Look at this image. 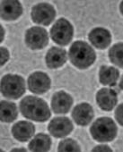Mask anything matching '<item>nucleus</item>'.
Segmentation results:
<instances>
[{
  "mask_svg": "<svg viewBox=\"0 0 123 152\" xmlns=\"http://www.w3.org/2000/svg\"><path fill=\"white\" fill-rule=\"evenodd\" d=\"M20 111L28 119L43 123L50 117V110L47 103L37 97L27 96L20 102Z\"/></svg>",
  "mask_w": 123,
  "mask_h": 152,
  "instance_id": "obj_1",
  "label": "nucleus"
},
{
  "mask_svg": "<svg viewBox=\"0 0 123 152\" xmlns=\"http://www.w3.org/2000/svg\"><path fill=\"white\" fill-rule=\"evenodd\" d=\"M68 57L73 65L79 69H86L91 66L96 58L93 48L85 41H76L69 48Z\"/></svg>",
  "mask_w": 123,
  "mask_h": 152,
  "instance_id": "obj_2",
  "label": "nucleus"
},
{
  "mask_svg": "<svg viewBox=\"0 0 123 152\" xmlns=\"http://www.w3.org/2000/svg\"><path fill=\"white\" fill-rule=\"evenodd\" d=\"M92 137L100 142H109L114 140L117 135V126L110 117L98 118L91 126Z\"/></svg>",
  "mask_w": 123,
  "mask_h": 152,
  "instance_id": "obj_3",
  "label": "nucleus"
},
{
  "mask_svg": "<svg viewBox=\"0 0 123 152\" xmlns=\"http://www.w3.org/2000/svg\"><path fill=\"white\" fill-rule=\"evenodd\" d=\"M1 92L3 96L11 99H17L25 92V83L23 77L15 74H7L1 80Z\"/></svg>",
  "mask_w": 123,
  "mask_h": 152,
  "instance_id": "obj_4",
  "label": "nucleus"
},
{
  "mask_svg": "<svg viewBox=\"0 0 123 152\" xmlns=\"http://www.w3.org/2000/svg\"><path fill=\"white\" fill-rule=\"evenodd\" d=\"M50 35L55 43L60 46H66L69 44L73 39L74 29L68 20L65 18H60L52 26Z\"/></svg>",
  "mask_w": 123,
  "mask_h": 152,
  "instance_id": "obj_5",
  "label": "nucleus"
},
{
  "mask_svg": "<svg viewBox=\"0 0 123 152\" xmlns=\"http://www.w3.org/2000/svg\"><path fill=\"white\" fill-rule=\"evenodd\" d=\"M25 43L31 49H42L49 43L47 31L37 26L30 28L25 33Z\"/></svg>",
  "mask_w": 123,
  "mask_h": 152,
  "instance_id": "obj_6",
  "label": "nucleus"
},
{
  "mask_svg": "<svg viewBox=\"0 0 123 152\" xmlns=\"http://www.w3.org/2000/svg\"><path fill=\"white\" fill-rule=\"evenodd\" d=\"M56 17L54 7L47 3H41L34 6L32 9V19L33 23L44 26L49 25Z\"/></svg>",
  "mask_w": 123,
  "mask_h": 152,
  "instance_id": "obj_7",
  "label": "nucleus"
},
{
  "mask_svg": "<svg viewBox=\"0 0 123 152\" xmlns=\"http://www.w3.org/2000/svg\"><path fill=\"white\" fill-rule=\"evenodd\" d=\"M51 81L49 75L42 72H35L28 78V88L35 94H43L50 89Z\"/></svg>",
  "mask_w": 123,
  "mask_h": 152,
  "instance_id": "obj_8",
  "label": "nucleus"
},
{
  "mask_svg": "<svg viewBox=\"0 0 123 152\" xmlns=\"http://www.w3.org/2000/svg\"><path fill=\"white\" fill-rule=\"evenodd\" d=\"M74 129L71 120L68 117H55L48 126L49 132L55 138H63L68 135Z\"/></svg>",
  "mask_w": 123,
  "mask_h": 152,
  "instance_id": "obj_9",
  "label": "nucleus"
},
{
  "mask_svg": "<svg viewBox=\"0 0 123 152\" xmlns=\"http://www.w3.org/2000/svg\"><path fill=\"white\" fill-rule=\"evenodd\" d=\"M72 104V97L65 91L56 92L51 99V108L55 114H67L70 110Z\"/></svg>",
  "mask_w": 123,
  "mask_h": 152,
  "instance_id": "obj_10",
  "label": "nucleus"
},
{
  "mask_svg": "<svg viewBox=\"0 0 123 152\" xmlns=\"http://www.w3.org/2000/svg\"><path fill=\"white\" fill-rule=\"evenodd\" d=\"M94 109L88 103H81L75 107L72 112L74 121L81 126H85L91 123L94 118Z\"/></svg>",
  "mask_w": 123,
  "mask_h": 152,
  "instance_id": "obj_11",
  "label": "nucleus"
},
{
  "mask_svg": "<svg viewBox=\"0 0 123 152\" xmlns=\"http://www.w3.org/2000/svg\"><path fill=\"white\" fill-rule=\"evenodd\" d=\"M23 14V7L16 0H5L1 2V18L5 21H13Z\"/></svg>",
  "mask_w": 123,
  "mask_h": 152,
  "instance_id": "obj_12",
  "label": "nucleus"
},
{
  "mask_svg": "<svg viewBox=\"0 0 123 152\" xmlns=\"http://www.w3.org/2000/svg\"><path fill=\"white\" fill-rule=\"evenodd\" d=\"M96 101L100 108L105 111H110L117 105V94L114 91L110 89L103 88L97 92Z\"/></svg>",
  "mask_w": 123,
  "mask_h": 152,
  "instance_id": "obj_13",
  "label": "nucleus"
},
{
  "mask_svg": "<svg viewBox=\"0 0 123 152\" xmlns=\"http://www.w3.org/2000/svg\"><path fill=\"white\" fill-rule=\"evenodd\" d=\"M90 42L99 49H105L111 42V36L108 30L104 28H95L89 33Z\"/></svg>",
  "mask_w": 123,
  "mask_h": 152,
  "instance_id": "obj_14",
  "label": "nucleus"
},
{
  "mask_svg": "<svg viewBox=\"0 0 123 152\" xmlns=\"http://www.w3.org/2000/svg\"><path fill=\"white\" fill-rule=\"evenodd\" d=\"M35 132L34 124L27 121H20L12 128L13 136L19 141L24 142L29 140Z\"/></svg>",
  "mask_w": 123,
  "mask_h": 152,
  "instance_id": "obj_15",
  "label": "nucleus"
},
{
  "mask_svg": "<svg viewBox=\"0 0 123 152\" xmlns=\"http://www.w3.org/2000/svg\"><path fill=\"white\" fill-rule=\"evenodd\" d=\"M46 64L49 68L56 69L62 66L67 61V52L65 49L53 47L46 55Z\"/></svg>",
  "mask_w": 123,
  "mask_h": 152,
  "instance_id": "obj_16",
  "label": "nucleus"
},
{
  "mask_svg": "<svg viewBox=\"0 0 123 152\" xmlns=\"http://www.w3.org/2000/svg\"><path fill=\"white\" fill-rule=\"evenodd\" d=\"M51 146L50 137L44 133H38L29 143V149L33 152H45Z\"/></svg>",
  "mask_w": 123,
  "mask_h": 152,
  "instance_id": "obj_17",
  "label": "nucleus"
},
{
  "mask_svg": "<svg viewBox=\"0 0 123 152\" xmlns=\"http://www.w3.org/2000/svg\"><path fill=\"white\" fill-rule=\"evenodd\" d=\"M119 72L113 66L102 65L100 68V72H99L100 82L103 85H109V86L115 85L117 80L119 79Z\"/></svg>",
  "mask_w": 123,
  "mask_h": 152,
  "instance_id": "obj_18",
  "label": "nucleus"
},
{
  "mask_svg": "<svg viewBox=\"0 0 123 152\" xmlns=\"http://www.w3.org/2000/svg\"><path fill=\"white\" fill-rule=\"evenodd\" d=\"M17 108L15 104L7 100L0 103V116L1 121L4 123H11L17 117Z\"/></svg>",
  "mask_w": 123,
  "mask_h": 152,
  "instance_id": "obj_19",
  "label": "nucleus"
},
{
  "mask_svg": "<svg viewBox=\"0 0 123 152\" xmlns=\"http://www.w3.org/2000/svg\"><path fill=\"white\" fill-rule=\"evenodd\" d=\"M109 58L112 64L123 68V43H117L110 48Z\"/></svg>",
  "mask_w": 123,
  "mask_h": 152,
  "instance_id": "obj_20",
  "label": "nucleus"
},
{
  "mask_svg": "<svg viewBox=\"0 0 123 152\" xmlns=\"http://www.w3.org/2000/svg\"><path fill=\"white\" fill-rule=\"evenodd\" d=\"M57 151L60 152H79L81 151V148L77 142L72 139H66L64 140H61Z\"/></svg>",
  "mask_w": 123,
  "mask_h": 152,
  "instance_id": "obj_21",
  "label": "nucleus"
},
{
  "mask_svg": "<svg viewBox=\"0 0 123 152\" xmlns=\"http://www.w3.org/2000/svg\"><path fill=\"white\" fill-rule=\"evenodd\" d=\"M115 117L118 123L123 126V104L119 105V107L116 108L115 111Z\"/></svg>",
  "mask_w": 123,
  "mask_h": 152,
  "instance_id": "obj_22",
  "label": "nucleus"
},
{
  "mask_svg": "<svg viewBox=\"0 0 123 152\" xmlns=\"http://www.w3.org/2000/svg\"><path fill=\"white\" fill-rule=\"evenodd\" d=\"M9 59V52L6 48H1V65H4Z\"/></svg>",
  "mask_w": 123,
  "mask_h": 152,
  "instance_id": "obj_23",
  "label": "nucleus"
},
{
  "mask_svg": "<svg viewBox=\"0 0 123 152\" xmlns=\"http://www.w3.org/2000/svg\"><path fill=\"white\" fill-rule=\"evenodd\" d=\"M93 151H112L111 148H110V147L106 146V145H99V146H96Z\"/></svg>",
  "mask_w": 123,
  "mask_h": 152,
  "instance_id": "obj_24",
  "label": "nucleus"
},
{
  "mask_svg": "<svg viewBox=\"0 0 123 152\" xmlns=\"http://www.w3.org/2000/svg\"><path fill=\"white\" fill-rule=\"evenodd\" d=\"M0 31H1V39H0V41H3V39H4V36H5V31H4V28L1 26L0 27Z\"/></svg>",
  "mask_w": 123,
  "mask_h": 152,
  "instance_id": "obj_25",
  "label": "nucleus"
},
{
  "mask_svg": "<svg viewBox=\"0 0 123 152\" xmlns=\"http://www.w3.org/2000/svg\"><path fill=\"white\" fill-rule=\"evenodd\" d=\"M119 87L121 90H123V76L121 77V80H120V83H119Z\"/></svg>",
  "mask_w": 123,
  "mask_h": 152,
  "instance_id": "obj_26",
  "label": "nucleus"
},
{
  "mask_svg": "<svg viewBox=\"0 0 123 152\" xmlns=\"http://www.w3.org/2000/svg\"><path fill=\"white\" fill-rule=\"evenodd\" d=\"M119 8H120V12H121V14H122V15H123V1L120 3V7H119Z\"/></svg>",
  "mask_w": 123,
  "mask_h": 152,
  "instance_id": "obj_27",
  "label": "nucleus"
}]
</instances>
